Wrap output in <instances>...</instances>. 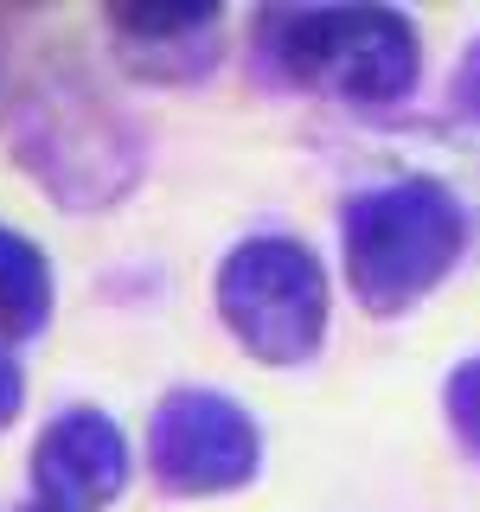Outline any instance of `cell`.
Returning a JSON list of instances; mask_svg holds the SVG:
<instances>
[{"instance_id":"cell-2","label":"cell","mask_w":480,"mask_h":512,"mask_svg":"<svg viewBox=\"0 0 480 512\" xmlns=\"http://www.w3.org/2000/svg\"><path fill=\"white\" fill-rule=\"evenodd\" d=\"M244 52L263 84L308 90L346 109H397L423 84V26L378 0L263 7L250 13Z\"/></svg>"},{"instance_id":"cell-7","label":"cell","mask_w":480,"mask_h":512,"mask_svg":"<svg viewBox=\"0 0 480 512\" xmlns=\"http://www.w3.org/2000/svg\"><path fill=\"white\" fill-rule=\"evenodd\" d=\"M231 13L218 0H109L103 7V39L116 64L141 84H199L218 71Z\"/></svg>"},{"instance_id":"cell-8","label":"cell","mask_w":480,"mask_h":512,"mask_svg":"<svg viewBox=\"0 0 480 512\" xmlns=\"http://www.w3.org/2000/svg\"><path fill=\"white\" fill-rule=\"evenodd\" d=\"M52 308H58L52 256H45L39 237H26L20 224L0 218V340L7 346L39 340L52 327Z\"/></svg>"},{"instance_id":"cell-9","label":"cell","mask_w":480,"mask_h":512,"mask_svg":"<svg viewBox=\"0 0 480 512\" xmlns=\"http://www.w3.org/2000/svg\"><path fill=\"white\" fill-rule=\"evenodd\" d=\"M442 416H448V436L461 442V455L480 461V352H468L442 378Z\"/></svg>"},{"instance_id":"cell-4","label":"cell","mask_w":480,"mask_h":512,"mask_svg":"<svg viewBox=\"0 0 480 512\" xmlns=\"http://www.w3.org/2000/svg\"><path fill=\"white\" fill-rule=\"evenodd\" d=\"M212 308L244 359L288 372L308 365L327 346L333 327V276L327 256L295 231H250L218 256L212 269Z\"/></svg>"},{"instance_id":"cell-10","label":"cell","mask_w":480,"mask_h":512,"mask_svg":"<svg viewBox=\"0 0 480 512\" xmlns=\"http://www.w3.org/2000/svg\"><path fill=\"white\" fill-rule=\"evenodd\" d=\"M448 109H455L461 122H474V128H480V32H474L468 45H461L455 71H448Z\"/></svg>"},{"instance_id":"cell-12","label":"cell","mask_w":480,"mask_h":512,"mask_svg":"<svg viewBox=\"0 0 480 512\" xmlns=\"http://www.w3.org/2000/svg\"><path fill=\"white\" fill-rule=\"evenodd\" d=\"M13 512H64V506H45V500H20Z\"/></svg>"},{"instance_id":"cell-3","label":"cell","mask_w":480,"mask_h":512,"mask_svg":"<svg viewBox=\"0 0 480 512\" xmlns=\"http://www.w3.org/2000/svg\"><path fill=\"white\" fill-rule=\"evenodd\" d=\"M468 256V205L436 173L352 186L340 199V269L346 295L372 320L423 308Z\"/></svg>"},{"instance_id":"cell-6","label":"cell","mask_w":480,"mask_h":512,"mask_svg":"<svg viewBox=\"0 0 480 512\" xmlns=\"http://www.w3.org/2000/svg\"><path fill=\"white\" fill-rule=\"evenodd\" d=\"M26 480H32V500H45V506L103 512L135 480V442L103 404H64L32 436Z\"/></svg>"},{"instance_id":"cell-5","label":"cell","mask_w":480,"mask_h":512,"mask_svg":"<svg viewBox=\"0 0 480 512\" xmlns=\"http://www.w3.org/2000/svg\"><path fill=\"white\" fill-rule=\"evenodd\" d=\"M141 468L173 500H224L263 474V429L218 384H173L148 410Z\"/></svg>"},{"instance_id":"cell-11","label":"cell","mask_w":480,"mask_h":512,"mask_svg":"<svg viewBox=\"0 0 480 512\" xmlns=\"http://www.w3.org/2000/svg\"><path fill=\"white\" fill-rule=\"evenodd\" d=\"M20 410H26V365H20V352L0 340V436L20 423Z\"/></svg>"},{"instance_id":"cell-1","label":"cell","mask_w":480,"mask_h":512,"mask_svg":"<svg viewBox=\"0 0 480 512\" xmlns=\"http://www.w3.org/2000/svg\"><path fill=\"white\" fill-rule=\"evenodd\" d=\"M13 160L58 212H109L148 173V135L71 52H39L13 96Z\"/></svg>"}]
</instances>
